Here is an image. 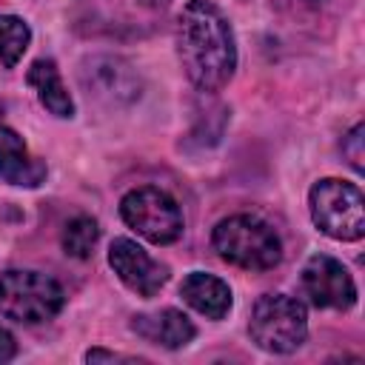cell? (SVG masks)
Returning a JSON list of instances; mask_svg holds the SVG:
<instances>
[{
    "label": "cell",
    "instance_id": "15",
    "mask_svg": "<svg viewBox=\"0 0 365 365\" xmlns=\"http://www.w3.org/2000/svg\"><path fill=\"white\" fill-rule=\"evenodd\" d=\"M31 43V29L17 14H0V66L14 68Z\"/></svg>",
    "mask_w": 365,
    "mask_h": 365
},
{
    "label": "cell",
    "instance_id": "8",
    "mask_svg": "<svg viewBox=\"0 0 365 365\" xmlns=\"http://www.w3.org/2000/svg\"><path fill=\"white\" fill-rule=\"evenodd\" d=\"M108 265L128 291L145 299L160 294V288L168 282V265L157 262L143 245L128 237H117L108 245Z\"/></svg>",
    "mask_w": 365,
    "mask_h": 365
},
{
    "label": "cell",
    "instance_id": "7",
    "mask_svg": "<svg viewBox=\"0 0 365 365\" xmlns=\"http://www.w3.org/2000/svg\"><path fill=\"white\" fill-rule=\"evenodd\" d=\"M305 297L317 308H331V311H348L356 302V282L351 271L328 254H314L305 259L302 274H299Z\"/></svg>",
    "mask_w": 365,
    "mask_h": 365
},
{
    "label": "cell",
    "instance_id": "13",
    "mask_svg": "<svg viewBox=\"0 0 365 365\" xmlns=\"http://www.w3.org/2000/svg\"><path fill=\"white\" fill-rule=\"evenodd\" d=\"M83 74H91L83 77V83L88 86V94L94 91L97 97H106V100H131L137 94V86H134V74L128 71L125 63L114 60V57H97L91 60V68H83Z\"/></svg>",
    "mask_w": 365,
    "mask_h": 365
},
{
    "label": "cell",
    "instance_id": "16",
    "mask_svg": "<svg viewBox=\"0 0 365 365\" xmlns=\"http://www.w3.org/2000/svg\"><path fill=\"white\" fill-rule=\"evenodd\" d=\"M362 125L356 123L348 134H345V140H342V154L348 157V163H351V168L356 171V174H362Z\"/></svg>",
    "mask_w": 365,
    "mask_h": 365
},
{
    "label": "cell",
    "instance_id": "19",
    "mask_svg": "<svg viewBox=\"0 0 365 365\" xmlns=\"http://www.w3.org/2000/svg\"><path fill=\"white\" fill-rule=\"evenodd\" d=\"M308 3H322V0H308Z\"/></svg>",
    "mask_w": 365,
    "mask_h": 365
},
{
    "label": "cell",
    "instance_id": "3",
    "mask_svg": "<svg viewBox=\"0 0 365 365\" xmlns=\"http://www.w3.org/2000/svg\"><path fill=\"white\" fill-rule=\"evenodd\" d=\"M66 294L60 282L43 271L6 268L0 271V314L23 325H40L63 311Z\"/></svg>",
    "mask_w": 365,
    "mask_h": 365
},
{
    "label": "cell",
    "instance_id": "11",
    "mask_svg": "<svg viewBox=\"0 0 365 365\" xmlns=\"http://www.w3.org/2000/svg\"><path fill=\"white\" fill-rule=\"evenodd\" d=\"M131 328L137 331V336H143L154 345H163L168 351H177L182 345H188L197 334L194 322L177 308H163L157 314H140V317L131 319Z\"/></svg>",
    "mask_w": 365,
    "mask_h": 365
},
{
    "label": "cell",
    "instance_id": "1",
    "mask_svg": "<svg viewBox=\"0 0 365 365\" xmlns=\"http://www.w3.org/2000/svg\"><path fill=\"white\" fill-rule=\"evenodd\" d=\"M177 54L197 91L214 94L237 71V40L228 17L214 0H188L174 26Z\"/></svg>",
    "mask_w": 365,
    "mask_h": 365
},
{
    "label": "cell",
    "instance_id": "5",
    "mask_svg": "<svg viewBox=\"0 0 365 365\" xmlns=\"http://www.w3.org/2000/svg\"><path fill=\"white\" fill-rule=\"evenodd\" d=\"M248 334L268 354H291L308 336V311L297 297L262 294L251 308Z\"/></svg>",
    "mask_w": 365,
    "mask_h": 365
},
{
    "label": "cell",
    "instance_id": "4",
    "mask_svg": "<svg viewBox=\"0 0 365 365\" xmlns=\"http://www.w3.org/2000/svg\"><path fill=\"white\" fill-rule=\"evenodd\" d=\"M308 208L314 225L339 242L362 240L365 234V200L356 182L325 177L308 191Z\"/></svg>",
    "mask_w": 365,
    "mask_h": 365
},
{
    "label": "cell",
    "instance_id": "14",
    "mask_svg": "<svg viewBox=\"0 0 365 365\" xmlns=\"http://www.w3.org/2000/svg\"><path fill=\"white\" fill-rule=\"evenodd\" d=\"M97 240H100V225H97V220L88 217V214H77V217H71V220L66 222L63 237H60V245H63V251H66L68 257H74V259H88V257L94 254Z\"/></svg>",
    "mask_w": 365,
    "mask_h": 365
},
{
    "label": "cell",
    "instance_id": "2",
    "mask_svg": "<svg viewBox=\"0 0 365 365\" xmlns=\"http://www.w3.org/2000/svg\"><path fill=\"white\" fill-rule=\"evenodd\" d=\"M214 251L245 271H271L282 259V240L271 222L254 214H231L211 231Z\"/></svg>",
    "mask_w": 365,
    "mask_h": 365
},
{
    "label": "cell",
    "instance_id": "12",
    "mask_svg": "<svg viewBox=\"0 0 365 365\" xmlns=\"http://www.w3.org/2000/svg\"><path fill=\"white\" fill-rule=\"evenodd\" d=\"M26 83L34 88L40 106L48 114H54V117H71L74 114V100H71L54 60H48V57L34 60L26 71Z\"/></svg>",
    "mask_w": 365,
    "mask_h": 365
},
{
    "label": "cell",
    "instance_id": "10",
    "mask_svg": "<svg viewBox=\"0 0 365 365\" xmlns=\"http://www.w3.org/2000/svg\"><path fill=\"white\" fill-rule=\"evenodd\" d=\"M180 297L188 308H194L197 314L208 317V319H222L228 317L234 297L225 279L205 274V271H191L182 282H180Z\"/></svg>",
    "mask_w": 365,
    "mask_h": 365
},
{
    "label": "cell",
    "instance_id": "17",
    "mask_svg": "<svg viewBox=\"0 0 365 365\" xmlns=\"http://www.w3.org/2000/svg\"><path fill=\"white\" fill-rule=\"evenodd\" d=\"M14 354H17V342H14L11 331L6 325H0V362L14 359Z\"/></svg>",
    "mask_w": 365,
    "mask_h": 365
},
{
    "label": "cell",
    "instance_id": "6",
    "mask_svg": "<svg viewBox=\"0 0 365 365\" xmlns=\"http://www.w3.org/2000/svg\"><path fill=\"white\" fill-rule=\"evenodd\" d=\"M120 217L131 231L154 245H171L182 237V211L177 200L157 185L131 188L120 200Z\"/></svg>",
    "mask_w": 365,
    "mask_h": 365
},
{
    "label": "cell",
    "instance_id": "18",
    "mask_svg": "<svg viewBox=\"0 0 365 365\" xmlns=\"http://www.w3.org/2000/svg\"><path fill=\"white\" fill-rule=\"evenodd\" d=\"M100 359H106V362H120V359L143 362V359H137V356H123V354H111V351H103V348H94V351L86 354V362H100Z\"/></svg>",
    "mask_w": 365,
    "mask_h": 365
},
{
    "label": "cell",
    "instance_id": "9",
    "mask_svg": "<svg viewBox=\"0 0 365 365\" xmlns=\"http://www.w3.org/2000/svg\"><path fill=\"white\" fill-rule=\"evenodd\" d=\"M46 163L37 160L26 140L0 123V180L17 188H37L46 182Z\"/></svg>",
    "mask_w": 365,
    "mask_h": 365
}]
</instances>
